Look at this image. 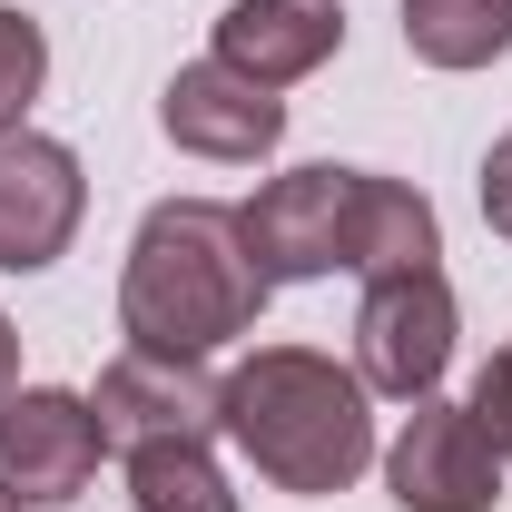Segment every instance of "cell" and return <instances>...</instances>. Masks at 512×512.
<instances>
[{
	"label": "cell",
	"mask_w": 512,
	"mask_h": 512,
	"mask_svg": "<svg viewBox=\"0 0 512 512\" xmlns=\"http://www.w3.org/2000/svg\"><path fill=\"white\" fill-rule=\"evenodd\" d=\"M483 217H493V237H512V138H493V158H483Z\"/></svg>",
	"instance_id": "cell-15"
},
{
	"label": "cell",
	"mask_w": 512,
	"mask_h": 512,
	"mask_svg": "<svg viewBox=\"0 0 512 512\" xmlns=\"http://www.w3.org/2000/svg\"><path fill=\"white\" fill-rule=\"evenodd\" d=\"M404 50L424 69H483L512 50V0H404Z\"/></svg>",
	"instance_id": "cell-11"
},
{
	"label": "cell",
	"mask_w": 512,
	"mask_h": 512,
	"mask_svg": "<svg viewBox=\"0 0 512 512\" xmlns=\"http://www.w3.org/2000/svg\"><path fill=\"white\" fill-rule=\"evenodd\" d=\"M128 503L138 512H237V493L207 463V444H138L128 453Z\"/></svg>",
	"instance_id": "cell-12"
},
{
	"label": "cell",
	"mask_w": 512,
	"mask_h": 512,
	"mask_svg": "<svg viewBox=\"0 0 512 512\" xmlns=\"http://www.w3.org/2000/svg\"><path fill=\"white\" fill-rule=\"evenodd\" d=\"M99 414L60 394V384H30V394H10L0 404V483L20 493V503H69V493H89V473H99Z\"/></svg>",
	"instance_id": "cell-8"
},
{
	"label": "cell",
	"mask_w": 512,
	"mask_h": 512,
	"mask_svg": "<svg viewBox=\"0 0 512 512\" xmlns=\"http://www.w3.org/2000/svg\"><path fill=\"white\" fill-rule=\"evenodd\" d=\"M40 79H50L40 20H30V10H0V128H20V109L40 99Z\"/></svg>",
	"instance_id": "cell-13"
},
{
	"label": "cell",
	"mask_w": 512,
	"mask_h": 512,
	"mask_svg": "<svg viewBox=\"0 0 512 512\" xmlns=\"http://www.w3.org/2000/svg\"><path fill=\"white\" fill-rule=\"evenodd\" d=\"M256 306H266V276L247 256L237 207H217V197L148 207V227L128 247V276H119L128 345H148V355H207V345L247 335Z\"/></svg>",
	"instance_id": "cell-2"
},
{
	"label": "cell",
	"mask_w": 512,
	"mask_h": 512,
	"mask_svg": "<svg viewBox=\"0 0 512 512\" xmlns=\"http://www.w3.org/2000/svg\"><path fill=\"white\" fill-rule=\"evenodd\" d=\"M217 424L237 434L256 473L276 493H345L375 463V414H365V375L335 365L316 345H256L227 375Z\"/></svg>",
	"instance_id": "cell-3"
},
{
	"label": "cell",
	"mask_w": 512,
	"mask_h": 512,
	"mask_svg": "<svg viewBox=\"0 0 512 512\" xmlns=\"http://www.w3.org/2000/svg\"><path fill=\"white\" fill-rule=\"evenodd\" d=\"M453 365V286L444 266H414V276H375L365 306H355V375L365 394H404L424 404Z\"/></svg>",
	"instance_id": "cell-4"
},
{
	"label": "cell",
	"mask_w": 512,
	"mask_h": 512,
	"mask_svg": "<svg viewBox=\"0 0 512 512\" xmlns=\"http://www.w3.org/2000/svg\"><path fill=\"white\" fill-rule=\"evenodd\" d=\"M20 394V335H10V316H0V404Z\"/></svg>",
	"instance_id": "cell-16"
},
{
	"label": "cell",
	"mask_w": 512,
	"mask_h": 512,
	"mask_svg": "<svg viewBox=\"0 0 512 512\" xmlns=\"http://www.w3.org/2000/svg\"><path fill=\"white\" fill-rule=\"evenodd\" d=\"M0 512H20V493H10V483H0Z\"/></svg>",
	"instance_id": "cell-17"
},
{
	"label": "cell",
	"mask_w": 512,
	"mask_h": 512,
	"mask_svg": "<svg viewBox=\"0 0 512 512\" xmlns=\"http://www.w3.org/2000/svg\"><path fill=\"white\" fill-rule=\"evenodd\" d=\"M79 207H89V178L60 138L40 128H0V266L30 276L79 237Z\"/></svg>",
	"instance_id": "cell-7"
},
{
	"label": "cell",
	"mask_w": 512,
	"mask_h": 512,
	"mask_svg": "<svg viewBox=\"0 0 512 512\" xmlns=\"http://www.w3.org/2000/svg\"><path fill=\"white\" fill-rule=\"evenodd\" d=\"M384 483H394L404 512H493L503 503V453L473 424V404H434L424 394L404 414L394 453H384Z\"/></svg>",
	"instance_id": "cell-5"
},
{
	"label": "cell",
	"mask_w": 512,
	"mask_h": 512,
	"mask_svg": "<svg viewBox=\"0 0 512 512\" xmlns=\"http://www.w3.org/2000/svg\"><path fill=\"white\" fill-rule=\"evenodd\" d=\"M217 404H227V384L197 375V355H148V345H128L119 365L99 375V394H89L99 434L119 453H138V444H207V434H217Z\"/></svg>",
	"instance_id": "cell-6"
},
{
	"label": "cell",
	"mask_w": 512,
	"mask_h": 512,
	"mask_svg": "<svg viewBox=\"0 0 512 512\" xmlns=\"http://www.w3.org/2000/svg\"><path fill=\"white\" fill-rule=\"evenodd\" d=\"M473 424H483V434H493V453L512 463V345L483 365V384H473Z\"/></svg>",
	"instance_id": "cell-14"
},
{
	"label": "cell",
	"mask_w": 512,
	"mask_h": 512,
	"mask_svg": "<svg viewBox=\"0 0 512 512\" xmlns=\"http://www.w3.org/2000/svg\"><path fill=\"white\" fill-rule=\"evenodd\" d=\"M158 128L188 148V158H217V168H256L276 138H286V99L276 89H256L237 79L227 60H197L168 79V99H158Z\"/></svg>",
	"instance_id": "cell-9"
},
{
	"label": "cell",
	"mask_w": 512,
	"mask_h": 512,
	"mask_svg": "<svg viewBox=\"0 0 512 512\" xmlns=\"http://www.w3.org/2000/svg\"><path fill=\"white\" fill-rule=\"evenodd\" d=\"M247 227V256L266 286H296V276H414L444 256V227L434 207L404 188V178H375V168H286L237 207Z\"/></svg>",
	"instance_id": "cell-1"
},
{
	"label": "cell",
	"mask_w": 512,
	"mask_h": 512,
	"mask_svg": "<svg viewBox=\"0 0 512 512\" xmlns=\"http://www.w3.org/2000/svg\"><path fill=\"white\" fill-rule=\"evenodd\" d=\"M345 50V10L335 0H227L217 20V60L256 79V89H286Z\"/></svg>",
	"instance_id": "cell-10"
}]
</instances>
